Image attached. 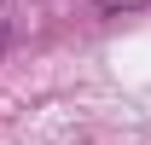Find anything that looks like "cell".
I'll use <instances>...</instances> for the list:
<instances>
[]
</instances>
